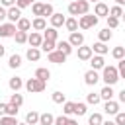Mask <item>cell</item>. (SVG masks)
Segmentation results:
<instances>
[{
    "mask_svg": "<svg viewBox=\"0 0 125 125\" xmlns=\"http://www.w3.org/2000/svg\"><path fill=\"white\" fill-rule=\"evenodd\" d=\"M68 14L72 16V18H76V16H86V14H90V2L88 0H74V2H70L68 4Z\"/></svg>",
    "mask_w": 125,
    "mask_h": 125,
    "instance_id": "obj_1",
    "label": "cell"
},
{
    "mask_svg": "<svg viewBox=\"0 0 125 125\" xmlns=\"http://www.w3.org/2000/svg\"><path fill=\"white\" fill-rule=\"evenodd\" d=\"M102 80L105 82V86H113V84H117L121 78H119V70H117V66H111V64H105L104 68H102Z\"/></svg>",
    "mask_w": 125,
    "mask_h": 125,
    "instance_id": "obj_2",
    "label": "cell"
},
{
    "mask_svg": "<svg viewBox=\"0 0 125 125\" xmlns=\"http://www.w3.org/2000/svg\"><path fill=\"white\" fill-rule=\"evenodd\" d=\"M29 94H39V92H45V88H47V82H43V80H39V78H29L27 82H25V86H23Z\"/></svg>",
    "mask_w": 125,
    "mask_h": 125,
    "instance_id": "obj_3",
    "label": "cell"
},
{
    "mask_svg": "<svg viewBox=\"0 0 125 125\" xmlns=\"http://www.w3.org/2000/svg\"><path fill=\"white\" fill-rule=\"evenodd\" d=\"M98 16H94V14H86V16H80V20H78V27L80 29H92V27H96L98 25Z\"/></svg>",
    "mask_w": 125,
    "mask_h": 125,
    "instance_id": "obj_4",
    "label": "cell"
},
{
    "mask_svg": "<svg viewBox=\"0 0 125 125\" xmlns=\"http://www.w3.org/2000/svg\"><path fill=\"white\" fill-rule=\"evenodd\" d=\"M16 31H18L16 23H10V21H6V23H0V37H4V39H8V37H14V35H16Z\"/></svg>",
    "mask_w": 125,
    "mask_h": 125,
    "instance_id": "obj_5",
    "label": "cell"
},
{
    "mask_svg": "<svg viewBox=\"0 0 125 125\" xmlns=\"http://www.w3.org/2000/svg\"><path fill=\"white\" fill-rule=\"evenodd\" d=\"M100 78H102V76L98 74V70H92V68H90V70L84 72V84H86V86H96V84L100 82Z\"/></svg>",
    "mask_w": 125,
    "mask_h": 125,
    "instance_id": "obj_6",
    "label": "cell"
},
{
    "mask_svg": "<svg viewBox=\"0 0 125 125\" xmlns=\"http://www.w3.org/2000/svg\"><path fill=\"white\" fill-rule=\"evenodd\" d=\"M76 55H78V59H80V61H90V59L94 57V51H92V47L82 45V47H78V49H76Z\"/></svg>",
    "mask_w": 125,
    "mask_h": 125,
    "instance_id": "obj_7",
    "label": "cell"
},
{
    "mask_svg": "<svg viewBox=\"0 0 125 125\" xmlns=\"http://www.w3.org/2000/svg\"><path fill=\"white\" fill-rule=\"evenodd\" d=\"M94 16H98V18H107V16H109V6H107L105 2H98V4L94 6Z\"/></svg>",
    "mask_w": 125,
    "mask_h": 125,
    "instance_id": "obj_8",
    "label": "cell"
},
{
    "mask_svg": "<svg viewBox=\"0 0 125 125\" xmlns=\"http://www.w3.org/2000/svg\"><path fill=\"white\" fill-rule=\"evenodd\" d=\"M21 18H23V16H21V10H20L18 6L8 8V21H10V23H18Z\"/></svg>",
    "mask_w": 125,
    "mask_h": 125,
    "instance_id": "obj_9",
    "label": "cell"
},
{
    "mask_svg": "<svg viewBox=\"0 0 125 125\" xmlns=\"http://www.w3.org/2000/svg\"><path fill=\"white\" fill-rule=\"evenodd\" d=\"M47 59H49V62H55V64H62V62H66V55L61 53V51H57V49H55L53 53H49Z\"/></svg>",
    "mask_w": 125,
    "mask_h": 125,
    "instance_id": "obj_10",
    "label": "cell"
},
{
    "mask_svg": "<svg viewBox=\"0 0 125 125\" xmlns=\"http://www.w3.org/2000/svg\"><path fill=\"white\" fill-rule=\"evenodd\" d=\"M88 62H90V68H92V70H102V68L105 66V59H104L102 55H94Z\"/></svg>",
    "mask_w": 125,
    "mask_h": 125,
    "instance_id": "obj_11",
    "label": "cell"
},
{
    "mask_svg": "<svg viewBox=\"0 0 125 125\" xmlns=\"http://www.w3.org/2000/svg\"><path fill=\"white\" fill-rule=\"evenodd\" d=\"M104 111L107 113V115H117L119 113V102H115V100H109V102H105L104 104Z\"/></svg>",
    "mask_w": 125,
    "mask_h": 125,
    "instance_id": "obj_12",
    "label": "cell"
},
{
    "mask_svg": "<svg viewBox=\"0 0 125 125\" xmlns=\"http://www.w3.org/2000/svg\"><path fill=\"white\" fill-rule=\"evenodd\" d=\"M68 43L72 45V47H82L84 45V33H80V31H74V33H70V37H68Z\"/></svg>",
    "mask_w": 125,
    "mask_h": 125,
    "instance_id": "obj_13",
    "label": "cell"
},
{
    "mask_svg": "<svg viewBox=\"0 0 125 125\" xmlns=\"http://www.w3.org/2000/svg\"><path fill=\"white\" fill-rule=\"evenodd\" d=\"M49 20H51V27H55V29L62 27V25H64V21H66V18H64L62 14H59V12H55Z\"/></svg>",
    "mask_w": 125,
    "mask_h": 125,
    "instance_id": "obj_14",
    "label": "cell"
},
{
    "mask_svg": "<svg viewBox=\"0 0 125 125\" xmlns=\"http://www.w3.org/2000/svg\"><path fill=\"white\" fill-rule=\"evenodd\" d=\"M27 43L31 45V47H41V43H43V35L39 33V31H31L29 33V37H27Z\"/></svg>",
    "mask_w": 125,
    "mask_h": 125,
    "instance_id": "obj_15",
    "label": "cell"
},
{
    "mask_svg": "<svg viewBox=\"0 0 125 125\" xmlns=\"http://www.w3.org/2000/svg\"><path fill=\"white\" fill-rule=\"evenodd\" d=\"M25 59H27L29 62H37V61L41 59V49H37V47H29V49L25 51Z\"/></svg>",
    "mask_w": 125,
    "mask_h": 125,
    "instance_id": "obj_16",
    "label": "cell"
},
{
    "mask_svg": "<svg viewBox=\"0 0 125 125\" xmlns=\"http://www.w3.org/2000/svg\"><path fill=\"white\" fill-rule=\"evenodd\" d=\"M8 86H10V90H12V92H20V90L25 86V82H23L20 76H12V78L8 80Z\"/></svg>",
    "mask_w": 125,
    "mask_h": 125,
    "instance_id": "obj_17",
    "label": "cell"
},
{
    "mask_svg": "<svg viewBox=\"0 0 125 125\" xmlns=\"http://www.w3.org/2000/svg\"><path fill=\"white\" fill-rule=\"evenodd\" d=\"M57 51H61V53H64V55L68 57V55H72L74 47H72V45L68 43V39H66V41L62 39V41H57Z\"/></svg>",
    "mask_w": 125,
    "mask_h": 125,
    "instance_id": "obj_18",
    "label": "cell"
},
{
    "mask_svg": "<svg viewBox=\"0 0 125 125\" xmlns=\"http://www.w3.org/2000/svg\"><path fill=\"white\" fill-rule=\"evenodd\" d=\"M92 51H94V55H102V57H105V55L109 53V47H107L105 43L98 41V43H94V45H92Z\"/></svg>",
    "mask_w": 125,
    "mask_h": 125,
    "instance_id": "obj_19",
    "label": "cell"
},
{
    "mask_svg": "<svg viewBox=\"0 0 125 125\" xmlns=\"http://www.w3.org/2000/svg\"><path fill=\"white\" fill-rule=\"evenodd\" d=\"M113 96H115V92H113V86H104V88L100 90V98H102L104 102H109V100H113Z\"/></svg>",
    "mask_w": 125,
    "mask_h": 125,
    "instance_id": "obj_20",
    "label": "cell"
},
{
    "mask_svg": "<svg viewBox=\"0 0 125 125\" xmlns=\"http://www.w3.org/2000/svg\"><path fill=\"white\" fill-rule=\"evenodd\" d=\"M31 29H35V31H45V29H47V20H45V18H35V20L31 21Z\"/></svg>",
    "mask_w": 125,
    "mask_h": 125,
    "instance_id": "obj_21",
    "label": "cell"
},
{
    "mask_svg": "<svg viewBox=\"0 0 125 125\" xmlns=\"http://www.w3.org/2000/svg\"><path fill=\"white\" fill-rule=\"evenodd\" d=\"M111 37H113V31L109 27H104V29L98 31V41H102V43H107Z\"/></svg>",
    "mask_w": 125,
    "mask_h": 125,
    "instance_id": "obj_22",
    "label": "cell"
},
{
    "mask_svg": "<svg viewBox=\"0 0 125 125\" xmlns=\"http://www.w3.org/2000/svg\"><path fill=\"white\" fill-rule=\"evenodd\" d=\"M43 39H49V41H59V31L55 29V27H47L45 31H43Z\"/></svg>",
    "mask_w": 125,
    "mask_h": 125,
    "instance_id": "obj_23",
    "label": "cell"
},
{
    "mask_svg": "<svg viewBox=\"0 0 125 125\" xmlns=\"http://www.w3.org/2000/svg\"><path fill=\"white\" fill-rule=\"evenodd\" d=\"M43 53H53L55 49H57V41H49V39H43V43H41V47H39Z\"/></svg>",
    "mask_w": 125,
    "mask_h": 125,
    "instance_id": "obj_24",
    "label": "cell"
},
{
    "mask_svg": "<svg viewBox=\"0 0 125 125\" xmlns=\"http://www.w3.org/2000/svg\"><path fill=\"white\" fill-rule=\"evenodd\" d=\"M35 78H39V80L47 82V80L51 78V70H49V68H45V66H39V68L35 70Z\"/></svg>",
    "mask_w": 125,
    "mask_h": 125,
    "instance_id": "obj_25",
    "label": "cell"
},
{
    "mask_svg": "<svg viewBox=\"0 0 125 125\" xmlns=\"http://www.w3.org/2000/svg\"><path fill=\"white\" fill-rule=\"evenodd\" d=\"M88 113V104L86 102H74V115H86Z\"/></svg>",
    "mask_w": 125,
    "mask_h": 125,
    "instance_id": "obj_26",
    "label": "cell"
},
{
    "mask_svg": "<svg viewBox=\"0 0 125 125\" xmlns=\"http://www.w3.org/2000/svg\"><path fill=\"white\" fill-rule=\"evenodd\" d=\"M39 115H41V113H37V111H33V109L27 111V113H25V123H27V125H39Z\"/></svg>",
    "mask_w": 125,
    "mask_h": 125,
    "instance_id": "obj_27",
    "label": "cell"
},
{
    "mask_svg": "<svg viewBox=\"0 0 125 125\" xmlns=\"http://www.w3.org/2000/svg\"><path fill=\"white\" fill-rule=\"evenodd\" d=\"M39 125H55V115L49 113V111L41 113L39 115Z\"/></svg>",
    "mask_w": 125,
    "mask_h": 125,
    "instance_id": "obj_28",
    "label": "cell"
},
{
    "mask_svg": "<svg viewBox=\"0 0 125 125\" xmlns=\"http://www.w3.org/2000/svg\"><path fill=\"white\" fill-rule=\"evenodd\" d=\"M64 27H66V31H70V33H74V31H78V20L76 18H66V21H64Z\"/></svg>",
    "mask_w": 125,
    "mask_h": 125,
    "instance_id": "obj_29",
    "label": "cell"
},
{
    "mask_svg": "<svg viewBox=\"0 0 125 125\" xmlns=\"http://www.w3.org/2000/svg\"><path fill=\"white\" fill-rule=\"evenodd\" d=\"M8 66H10V68H20V66H21V55H18V53L10 55V59H8Z\"/></svg>",
    "mask_w": 125,
    "mask_h": 125,
    "instance_id": "obj_30",
    "label": "cell"
},
{
    "mask_svg": "<svg viewBox=\"0 0 125 125\" xmlns=\"http://www.w3.org/2000/svg\"><path fill=\"white\" fill-rule=\"evenodd\" d=\"M16 27H18V31H29L31 29V20H27V18H21L18 23H16Z\"/></svg>",
    "mask_w": 125,
    "mask_h": 125,
    "instance_id": "obj_31",
    "label": "cell"
},
{
    "mask_svg": "<svg viewBox=\"0 0 125 125\" xmlns=\"http://www.w3.org/2000/svg\"><path fill=\"white\" fill-rule=\"evenodd\" d=\"M111 57H113L115 61H123V59H125V47H123V45L113 47V49H111Z\"/></svg>",
    "mask_w": 125,
    "mask_h": 125,
    "instance_id": "obj_32",
    "label": "cell"
},
{
    "mask_svg": "<svg viewBox=\"0 0 125 125\" xmlns=\"http://www.w3.org/2000/svg\"><path fill=\"white\" fill-rule=\"evenodd\" d=\"M10 104H14L16 107H21V105H23V96H21L20 92L10 94Z\"/></svg>",
    "mask_w": 125,
    "mask_h": 125,
    "instance_id": "obj_33",
    "label": "cell"
},
{
    "mask_svg": "<svg viewBox=\"0 0 125 125\" xmlns=\"http://www.w3.org/2000/svg\"><path fill=\"white\" fill-rule=\"evenodd\" d=\"M100 102H102L100 92H98V94H96V92H90V94L86 96V104H88V105H98Z\"/></svg>",
    "mask_w": 125,
    "mask_h": 125,
    "instance_id": "obj_34",
    "label": "cell"
},
{
    "mask_svg": "<svg viewBox=\"0 0 125 125\" xmlns=\"http://www.w3.org/2000/svg\"><path fill=\"white\" fill-rule=\"evenodd\" d=\"M104 123V115L102 113H92V115H88V125H102Z\"/></svg>",
    "mask_w": 125,
    "mask_h": 125,
    "instance_id": "obj_35",
    "label": "cell"
},
{
    "mask_svg": "<svg viewBox=\"0 0 125 125\" xmlns=\"http://www.w3.org/2000/svg\"><path fill=\"white\" fill-rule=\"evenodd\" d=\"M43 2H33L31 4V12H33V16H37V18H43Z\"/></svg>",
    "mask_w": 125,
    "mask_h": 125,
    "instance_id": "obj_36",
    "label": "cell"
},
{
    "mask_svg": "<svg viewBox=\"0 0 125 125\" xmlns=\"http://www.w3.org/2000/svg\"><path fill=\"white\" fill-rule=\"evenodd\" d=\"M123 12H125V10H123L121 6H117V4L109 8V16H111V18H117V20H121V16H123Z\"/></svg>",
    "mask_w": 125,
    "mask_h": 125,
    "instance_id": "obj_37",
    "label": "cell"
},
{
    "mask_svg": "<svg viewBox=\"0 0 125 125\" xmlns=\"http://www.w3.org/2000/svg\"><path fill=\"white\" fill-rule=\"evenodd\" d=\"M27 37H29V33H25V31H16V35H14V39H16L18 45L27 43Z\"/></svg>",
    "mask_w": 125,
    "mask_h": 125,
    "instance_id": "obj_38",
    "label": "cell"
},
{
    "mask_svg": "<svg viewBox=\"0 0 125 125\" xmlns=\"http://www.w3.org/2000/svg\"><path fill=\"white\" fill-rule=\"evenodd\" d=\"M51 98H53V102H55V104H61V105H62V104L66 102V98H64V94H62L61 90H55Z\"/></svg>",
    "mask_w": 125,
    "mask_h": 125,
    "instance_id": "obj_39",
    "label": "cell"
},
{
    "mask_svg": "<svg viewBox=\"0 0 125 125\" xmlns=\"http://www.w3.org/2000/svg\"><path fill=\"white\" fill-rule=\"evenodd\" d=\"M62 113L68 117V115H72L74 113V102H64L62 104Z\"/></svg>",
    "mask_w": 125,
    "mask_h": 125,
    "instance_id": "obj_40",
    "label": "cell"
},
{
    "mask_svg": "<svg viewBox=\"0 0 125 125\" xmlns=\"http://www.w3.org/2000/svg\"><path fill=\"white\" fill-rule=\"evenodd\" d=\"M0 125H20V121H18L16 117L4 115V117H0Z\"/></svg>",
    "mask_w": 125,
    "mask_h": 125,
    "instance_id": "obj_41",
    "label": "cell"
},
{
    "mask_svg": "<svg viewBox=\"0 0 125 125\" xmlns=\"http://www.w3.org/2000/svg\"><path fill=\"white\" fill-rule=\"evenodd\" d=\"M53 14H55V8H53V4L47 2V4L43 6V18H51Z\"/></svg>",
    "mask_w": 125,
    "mask_h": 125,
    "instance_id": "obj_42",
    "label": "cell"
},
{
    "mask_svg": "<svg viewBox=\"0 0 125 125\" xmlns=\"http://www.w3.org/2000/svg\"><path fill=\"white\" fill-rule=\"evenodd\" d=\"M18 109H20V107H16L14 104H10V102H8V107H6V115H10V117H16V115H18Z\"/></svg>",
    "mask_w": 125,
    "mask_h": 125,
    "instance_id": "obj_43",
    "label": "cell"
},
{
    "mask_svg": "<svg viewBox=\"0 0 125 125\" xmlns=\"http://www.w3.org/2000/svg\"><path fill=\"white\" fill-rule=\"evenodd\" d=\"M105 20H107V27H109V29H115V27L119 25V20H117V18H111V16H107Z\"/></svg>",
    "mask_w": 125,
    "mask_h": 125,
    "instance_id": "obj_44",
    "label": "cell"
},
{
    "mask_svg": "<svg viewBox=\"0 0 125 125\" xmlns=\"http://www.w3.org/2000/svg\"><path fill=\"white\" fill-rule=\"evenodd\" d=\"M33 2H37V0H18V2H16V6H18L20 10H23V8H27V6H31Z\"/></svg>",
    "mask_w": 125,
    "mask_h": 125,
    "instance_id": "obj_45",
    "label": "cell"
},
{
    "mask_svg": "<svg viewBox=\"0 0 125 125\" xmlns=\"http://www.w3.org/2000/svg\"><path fill=\"white\" fill-rule=\"evenodd\" d=\"M55 125H68V117L64 113L59 115V117H55Z\"/></svg>",
    "mask_w": 125,
    "mask_h": 125,
    "instance_id": "obj_46",
    "label": "cell"
},
{
    "mask_svg": "<svg viewBox=\"0 0 125 125\" xmlns=\"http://www.w3.org/2000/svg\"><path fill=\"white\" fill-rule=\"evenodd\" d=\"M117 70H119V78H125V59L117 61Z\"/></svg>",
    "mask_w": 125,
    "mask_h": 125,
    "instance_id": "obj_47",
    "label": "cell"
},
{
    "mask_svg": "<svg viewBox=\"0 0 125 125\" xmlns=\"http://www.w3.org/2000/svg\"><path fill=\"white\" fill-rule=\"evenodd\" d=\"M117 125H125V111H119L117 115H115V119H113Z\"/></svg>",
    "mask_w": 125,
    "mask_h": 125,
    "instance_id": "obj_48",
    "label": "cell"
},
{
    "mask_svg": "<svg viewBox=\"0 0 125 125\" xmlns=\"http://www.w3.org/2000/svg\"><path fill=\"white\" fill-rule=\"evenodd\" d=\"M16 2H18V0H0V6H4V8L8 10V8L16 6Z\"/></svg>",
    "mask_w": 125,
    "mask_h": 125,
    "instance_id": "obj_49",
    "label": "cell"
},
{
    "mask_svg": "<svg viewBox=\"0 0 125 125\" xmlns=\"http://www.w3.org/2000/svg\"><path fill=\"white\" fill-rule=\"evenodd\" d=\"M2 20H8V10L4 8V6H0V21Z\"/></svg>",
    "mask_w": 125,
    "mask_h": 125,
    "instance_id": "obj_50",
    "label": "cell"
},
{
    "mask_svg": "<svg viewBox=\"0 0 125 125\" xmlns=\"http://www.w3.org/2000/svg\"><path fill=\"white\" fill-rule=\"evenodd\" d=\"M6 107H8V104L0 102V117H4V115H6Z\"/></svg>",
    "mask_w": 125,
    "mask_h": 125,
    "instance_id": "obj_51",
    "label": "cell"
},
{
    "mask_svg": "<svg viewBox=\"0 0 125 125\" xmlns=\"http://www.w3.org/2000/svg\"><path fill=\"white\" fill-rule=\"evenodd\" d=\"M117 98H119V102H121V104H125V88H123V90L117 94Z\"/></svg>",
    "mask_w": 125,
    "mask_h": 125,
    "instance_id": "obj_52",
    "label": "cell"
},
{
    "mask_svg": "<svg viewBox=\"0 0 125 125\" xmlns=\"http://www.w3.org/2000/svg\"><path fill=\"white\" fill-rule=\"evenodd\" d=\"M4 55H6V47H4V45H0V59H2Z\"/></svg>",
    "mask_w": 125,
    "mask_h": 125,
    "instance_id": "obj_53",
    "label": "cell"
},
{
    "mask_svg": "<svg viewBox=\"0 0 125 125\" xmlns=\"http://www.w3.org/2000/svg\"><path fill=\"white\" fill-rule=\"evenodd\" d=\"M102 125H117V123H115V121H109V119H107V121H104Z\"/></svg>",
    "mask_w": 125,
    "mask_h": 125,
    "instance_id": "obj_54",
    "label": "cell"
},
{
    "mask_svg": "<svg viewBox=\"0 0 125 125\" xmlns=\"http://www.w3.org/2000/svg\"><path fill=\"white\" fill-rule=\"evenodd\" d=\"M115 4H117V6H121V8H123V6H125V0H115Z\"/></svg>",
    "mask_w": 125,
    "mask_h": 125,
    "instance_id": "obj_55",
    "label": "cell"
},
{
    "mask_svg": "<svg viewBox=\"0 0 125 125\" xmlns=\"http://www.w3.org/2000/svg\"><path fill=\"white\" fill-rule=\"evenodd\" d=\"M88 2H94V4H98V2H102V0H88Z\"/></svg>",
    "mask_w": 125,
    "mask_h": 125,
    "instance_id": "obj_56",
    "label": "cell"
},
{
    "mask_svg": "<svg viewBox=\"0 0 125 125\" xmlns=\"http://www.w3.org/2000/svg\"><path fill=\"white\" fill-rule=\"evenodd\" d=\"M121 20H123V21H125V12H123V16H121Z\"/></svg>",
    "mask_w": 125,
    "mask_h": 125,
    "instance_id": "obj_57",
    "label": "cell"
},
{
    "mask_svg": "<svg viewBox=\"0 0 125 125\" xmlns=\"http://www.w3.org/2000/svg\"><path fill=\"white\" fill-rule=\"evenodd\" d=\"M20 125H27V123H25V121H23V123H20Z\"/></svg>",
    "mask_w": 125,
    "mask_h": 125,
    "instance_id": "obj_58",
    "label": "cell"
}]
</instances>
